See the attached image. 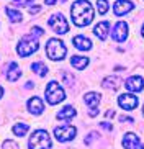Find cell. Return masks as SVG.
<instances>
[{"mask_svg":"<svg viewBox=\"0 0 144 149\" xmlns=\"http://www.w3.org/2000/svg\"><path fill=\"white\" fill-rule=\"evenodd\" d=\"M70 15L75 26H87L93 20V8L87 0H77L70 7Z\"/></svg>","mask_w":144,"mask_h":149,"instance_id":"obj_1","label":"cell"},{"mask_svg":"<svg viewBox=\"0 0 144 149\" xmlns=\"http://www.w3.org/2000/svg\"><path fill=\"white\" fill-rule=\"evenodd\" d=\"M38 48H39L38 36H35L33 33H30V35H25L22 40H20V43H18V46H17V53L22 57H28L30 54L36 53Z\"/></svg>","mask_w":144,"mask_h":149,"instance_id":"obj_2","label":"cell"},{"mask_svg":"<svg viewBox=\"0 0 144 149\" xmlns=\"http://www.w3.org/2000/svg\"><path fill=\"white\" fill-rule=\"evenodd\" d=\"M65 53H67V49H65L64 43L57 38H51L46 44V54L51 61H62L65 57Z\"/></svg>","mask_w":144,"mask_h":149,"instance_id":"obj_3","label":"cell"},{"mask_svg":"<svg viewBox=\"0 0 144 149\" xmlns=\"http://www.w3.org/2000/svg\"><path fill=\"white\" fill-rule=\"evenodd\" d=\"M30 149H49L51 148V138H49L46 130H36L31 134L30 141H28Z\"/></svg>","mask_w":144,"mask_h":149,"instance_id":"obj_4","label":"cell"},{"mask_svg":"<svg viewBox=\"0 0 144 149\" xmlns=\"http://www.w3.org/2000/svg\"><path fill=\"white\" fill-rule=\"evenodd\" d=\"M65 98L64 88L56 82V80H51L46 87V100H48L49 105H57L59 102H62Z\"/></svg>","mask_w":144,"mask_h":149,"instance_id":"obj_5","label":"cell"},{"mask_svg":"<svg viewBox=\"0 0 144 149\" xmlns=\"http://www.w3.org/2000/svg\"><path fill=\"white\" fill-rule=\"evenodd\" d=\"M48 26L57 35H65L69 31V25L65 22V18L62 17V13H52L48 20Z\"/></svg>","mask_w":144,"mask_h":149,"instance_id":"obj_6","label":"cell"},{"mask_svg":"<svg viewBox=\"0 0 144 149\" xmlns=\"http://www.w3.org/2000/svg\"><path fill=\"white\" fill-rule=\"evenodd\" d=\"M75 134H77V130H75V126H70V125H64V126L54 128V136H56V139L61 141V143L74 139Z\"/></svg>","mask_w":144,"mask_h":149,"instance_id":"obj_7","label":"cell"},{"mask_svg":"<svg viewBox=\"0 0 144 149\" xmlns=\"http://www.w3.org/2000/svg\"><path fill=\"white\" fill-rule=\"evenodd\" d=\"M83 100H85V105L88 107V116H97L98 115V103H100V95L95 92H88L83 95Z\"/></svg>","mask_w":144,"mask_h":149,"instance_id":"obj_8","label":"cell"},{"mask_svg":"<svg viewBox=\"0 0 144 149\" xmlns=\"http://www.w3.org/2000/svg\"><path fill=\"white\" fill-rule=\"evenodd\" d=\"M139 103V98L133 93H123V95L118 97V105L121 107L123 110H126V111H131V110H134Z\"/></svg>","mask_w":144,"mask_h":149,"instance_id":"obj_9","label":"cell"},{"mask_svg":"<svg viewBox=\"0 0 144 149\" xmlns=\"http://www.w3.org/2000/svg\"><path fill=\"white\" fill-rule=\"evenodd\" d=\"M111 38H113L116 43H123V41L128 38V25L125 22H118L113 26L111 31Z\"/></svg>","mask_w":144,"mask_h":149,"instance_id":"obj_10","label":"cell"},{"mask_svg":"<svg viewBox=\"0 0 144 149\" xmlns=\"http://www.w3.org/2000/svg\"><path fill=\"white\" fill-rule=\"evenodd\" d=\"M133 8H134V3L131 0H116L113 5V12L116 17H123V15L129 13Z\"/></svg>","mask_w":144,"mask_h":149,"instance_id":"obj_11","label":"cell"},{"mask_svg":"<svg viewBox=\"0 0 144 149\" xmlns=\"http://www.w3.org/2000/svg\"><path fill=\"white\" fill-rule=\"evenodd\" d=\"M123 146H125V149H144L139 138L134 133H126L125 134V138H123Z\"/></svg>","mask_w":144,"mask_h":149,"instance_id":"obj_12","label":"cell"},{"mask_svg":"<svg viewBox=\"0 0 144 149\" xmlns=\"http://www.w3.org/2000/svg\"><path fill=\"white\" fill-rule=\"evenodd\" d=\"M125 85H126V88L129 92H141L144 88V79L141 75H131L129 79L125 82Z\"/></svg>","mask_w":144,"mask_h":149,"instance_id":"obj_13","label":"cell"},{"mask_svg":"<svg viewBox=\"0 0 144 149\" xmlns=\"http://www.w3.org/2000/svg\"><path fill=\"white\" fill-rule=\"evenodd\" d=\"M5 75H7V80L17 82V80L20 79V75H22L20 66H18L17 62H8V64L5 66Z\"/></svg>","mask_w":144,"mask_h":149,"instance_id":"obj_14","label":"cell"},{"mask_svg":"<svg viewBox=\"0 0 144 149\" xmlns=\"http://www.w3.org/2000/svg\"><path fill=\"white\" fill-rule=\"evenodd\" d=\"M102 87L106 88V90H118V88L121 87V79L118 77V75H108V77H105L103 82H102Z\"/></svg>","mask_w":144,"mask_h":149,"instance_id":"obj_15","label":"cell"},{"mask_svg":"<svg viewBox=\"0 0 144 149\" xmlns=\"http://www.w3.org/2000/svg\"><path fill=\"white\" fill-rule=\"evenodd\" d=\"M28 110H30L31 115H41L44 110V105H43V100L39 97H33L28 100Z\"/></svg>","mask_w":144,"mask_h":149,"instance_id":"obj_16","label":"cell"},{"mask_svg":"<svg viewBox=\"0 0 144 149\" xmlns=\"http://www.w3.org/2000/svg\"><path fill=\"white\" fill-rule=\"evenodd\" d=\"M108 31H110V23L108 22H100L93 28V33L98 36V40L105 41L106 40V36H108Z\"/></svg>","mask_w":144,"mask_h":149,"instance_id":"obj_17","label":"cell"},{"mask_svg":"<svg viewBox=\"0 0 144 149\" xmlns=\"http://www.w3.org/2000/svg\"><path fill=\"white\" fill-rule=\"evenodd\" d=\"M72 44L77 49H80V51H88V49H92V41L88 38H85V36H75L74 40H72Z\"/></svg>","mask_w":144,"mask_h":149,"instance_id":"obj_18","label":"cell"},{"mask_svg":"<svg viewBox=\"0 0 144 149\" xmlns=\"http://www.w3.org/2000/svg\"><path fill=\"white\" fill-rule=\"evenodd\" d=\"M70 64H72L74 69L82 70L88 66V57L87 56H72L70 57Z\"/></svg>","mask_w":144,"mask_h":149,"instance_id":"obj_19","label":"cell"},{"mask_svg":"<svg viewBox=\"0 0 144 149\" xmlns=\"http://www.w3.org/2000/svg\"><path fill=\"white\" fill-rule=\"evenodd\" d=\"M75 113H77V111H75L74 107H72V105H67V107H64V108H62L61 111L56 115V116H57L59 120H72V118L75 116Z\"/></svg>","mask_w":144,"mask_h":149,"instance_id":"obj_20","label":"cell"},{"mask_svg":"<svg viewBox=\"0 0 144 149\" xmlns=\"http://www.w3.org/2000/svg\"><path fill=\"white\" fill-rule=\"evenodd\" d=\"M28 130H30V125L28 123H17L15 126L12 128V131H13V134L15 136H25L26 133H28Z\"/></svg>","mask_w":144,"mask_h":149,"instance_id":"obj_21","label":"cell"},{"mask_svg":"<svg viewBox=\"0 0 144 149\" xmlns=\"http://www.w3.org/2000/svg\"><path fill=\"white\" fill-rule=\"evenodd\" d=\"M5 12H7V15H8V18H10V22H12V23L22 22V18H23L22 12H18V10L12 8V7H7V8H5Z\"/></svg>","mask_w":144,"mask_h":149,"instance_id":"obj_22","label":"cell"},{"mask_svg":"<svg viewBox=\"0 0 144 149\" xmlns=\"http://www.w3.org/2000/svg\"><path fill=\"white\" fill-rule=\"evenodd\" d=\"M31 70H33L35 74H38L39 77H44V75L48 74V67H46V64H43V62H33V64H31Z\"/></svg>","mask_w":144,"mask_h":149,"instance_id":"obj_23","label":"cell"},{"mask_svg":"<svg viewBox=\"0 0 144 149\" xmlns=\"http://www.w3.org/2000/svg\"><path fill=\"white\" fill-rule=\"evenodd\" d=\"M97 10L100 15H105L108 12V2L106 0H97Z\"/></svg>","mask_w":144,"mask_h":149,"instance_id":"obj_24","label":"cell"},{"mask_svg":"<svg viewBox=\"0 0 144 149\" xmlns=\"http://www.w3.org/2000/svg\"><path fill=\"white\" fill-rule=\"evenodd\" d=\"M62 80H64L65 85H72V84H74V77H72V74H69V72H62Z\"/></svg>","mask_w":144,"mask_h":149,"instance_id":"obj_25","label":"cell"},{"mask_svg":"<svg viewBox=\"0 0 144 149\" xmlns=\"http://www.w3.org/2000/svg\"><path fill=\"white\" fill-rule=\"evenodd\" d=\"M30 3H33V0H15L13 2L15 7H30Z\"/></svg>","mask_w":144,"mask_h":149,"instance_id":"obj_26","label":"cell"},{"mask_svg":"<svg viewBox=\"0 0 144 149\" xmlns=\"http://www.w3.org/2000/svg\"><path fill=\"white\" fill-rule=\"evenodd\" d=\"M3 149H18V144L15 143V141H5Z\"/></svg>","mask_w":144,"mask_h":149,"instance_id":"obj_27","label":"cell"},{"mask_svg":"<svg viewBox=\"0 0 144 149\" xmlns=\"http://www.w3.org/2000/svg\"><path fill=\"white\" fill-rule=\"evenodd\" d=\"M31 33H33L35 36H38V38H39V36H43V35H44V31L41 30L39 26H33V28H31Z\"/></svg>","mask_w":144,"mask_h":149,"instance_id":"obj_28","label":"cell"},{"mask_svg":"<svg viewBox=\"0 0 144 149\" xmlns=\"http://www.w3.org/2000/svg\"><path fill=\"white\" fill-rule=\"evenodd\" d=\"M39 10H41V7H31V5H30V7H28V12H30L31 15H35V13H38Z\"/></svg>","mask_w":144,"mask_h":149,"instance_id":"obj_29","label":"cell"},{"mask_svg":"<svg viewBox=\"0 0 144 149\" xmlns=\"http://www.w3.org/2000/svg\"><path fill=\"white\" fill-rule=\"evenodd\" d=\"M100 128H103V130H108V131H111V130H113V126H111V125H110V123H100Z\"/></svg>","mask_w":144,"mask_h":149,"instance_id":"obj_30","label":"cell"},{"mask_svg":"<svg viewBox=\"0 0 144 149\" xmlns=\"http://www.w3.org/2000/svg\"><path fill=\"white\" fill-rule=\"evenodd\" d=\"M120 121H123V123H133V118H131V116H120Z\"/></svg>","mask_w":144,"mask_h":149,"instance_id":"obj_31","label":"cell"},{"mask_svg":"<svg viewBox=\"0 0 144 149\" xmlns=\"http://www.w3.org/2000/svg\"><path fill=\"white\" fill-rule=\"evenodd\" d=\"M105 116H106V118H113V116H115V111H113V110H108V111L105 113Z\"/></svg>","mask_w":144,"mask_h":149,"instance_id":"obj_32","label":"cell"},{"mask_svg":"<svg viewBox=\"0 0 144 149\" xmlns=\"http://www.w3.org/2000/svg\"><path fill=\"white\" fill-rule=\"evenodd\" d=\"M44 3L46 5H54L56 3V0H44Z\"/></svg>","mask_w":144,"mask_h":149,"instance_id":"obj_33","label":"cell"},{"mask_svg":"<svg viewBox=\"0 0 144 149\" xmlns=\"http://www.w3.org/2000/svg\"><path fill=\"white\" fill-rule=\"evenodd\" d=\"M2 95H3V88L0 87V98H2Z\"/></svg>","mask_w":144,"mask_h":149,"instance_id":"obj_34","label":"cell"},{"mask_svg":"<svg viewBox=\"0 0 144 149\" xmlns=\"http://www.w3.org/2000/svg\"><path fill=\"white\" fill-rule=\"evenodd\" d=\"M141 35L144 36V25H143V28H141Z\"/></svg>","mask_w":144,"mask_h":149,"instance_id":"obj_35","label":"cell"},{"mask_svg":"<svg viewBox=\"0 0 144 149\" xmlns=\"http://www.w3.org/2000/svg\"><path fill=\"white\" fill-rule=\"evenodd\" d=\"M143 113H144V108H143Z\"/></svg>","mask_w":144,"mask_h":149,"instance_id":"obj_36","label":"cell"}]
</instances>
